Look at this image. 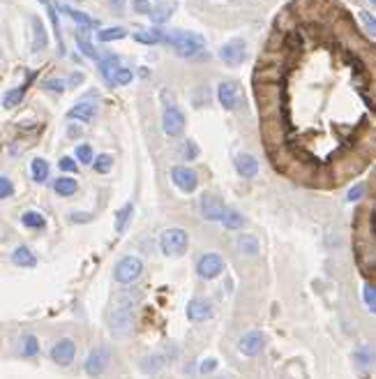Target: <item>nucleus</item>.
Here are the masks:
<instances>
[{
	"instance_id": "nucleus-1",
	"label": "nucleus",
	"mask_w": 376,
	"mask_h": 379,
	"mask_svg": "<svg viewBox=\"0 0 376 379\" xmlns=\"http://www.w3.org/2000/svg\"><path fill=\"white\" fill-rule=\"evenodd\" d=\"M164 40H167L171 47L178 51V56H183V58H189V56L201 54L203 47H206V42H203L201 35L187 33V30H174V33H167L164 35Z\"/></svg>"
},
{
	"instance_id": "nucleus-2",
	"label": "nucleus",
	"mask_w": 376,
	"mask_h": 379,
	"mask_svg": "<svg viewBox=\"0 0 376 379\" xmlns=\"http://www.w3.org/2000/svg\"><path fill=\"white\" fill-rule=\"evenodd\" d=\"M187 245H189V236L187 231L180 229V227H171L159 236V248L167 257H183L187 252Z\"/></svg>"
},
{
	"instance_id": "nucleus-3",
	"label": "nucleus",
	"mask_w": 376,
	"mask_h": 379,
	"mask_svg": "<svg viewBox=\"0 0 376 379\" xmlns=\"http://www.w3.org/2000/svg\"><path fill=\"white\" fill-rule=\"evenodd\" d=\"M134 326V308L132 303H118L109 312V331L116 338H123L132 331Z\"/></svg>"
},
{
	"instance_id": "nucleus-4",
	"label": "nucleus",
	"mask_w": 376,
	"mask_h": 379,
	"mask_svg": "<svg viewBox=\"0 0 376 379\" xmlns=\"http://www.w3.org/2000/svg\"><path fill=\"white\" fill-rule=\"evenodd\" d=\"M141 275H143V262L134 255L123 257L116 264V268H113V280L118 284H134Z\"/></svg>"
},
{
	"instance_id": "nucleus-5",
	"label": "nucleus",
	"mask_w": 376,
	"mask_h": 379,
	"mask_svg": "<svg viewBox=\"0 0 376 379\" xmlns=\"http://www.w3.org/2000/svg\"><path fill=\"white\" fill-rule=\"evenodd\" d=\"M222 273H224V259L218 252H206V255L199 257V262H196V275L201 280H215Z\"/></svg>"
},
{
	"instance_id": "nucleus-6",
	"label": "nucleus",
	"mask_w": 376,
	"mask_h": 379,
	"mask_svg": "<svg viewBox=\"0 0 376 379\" xmlns=\"http://www.w3.org/2000/svg\"><path fill=\"white\" fill-rule=\"evenodd\" d=\"M245 54H247V44L243 37H233V40H228L226 44H222V49H220V58L228 67L243 65Z\"/></svg>"
},
{
	"instance_id": "nucleus-7",
	"label": "nucleus",
	"mask_w": 376,
	"mask_h": 379,
	"mask_svg": "<svg viewBox=\"0 0 376 379\" xmlns=\"http://www.w3.org/2000/svg\"><path fill=\"white\" fill-rule=\"evenodd\" d=\"M111 363V352L109 347H97V349H93L91 354H88L84 368H86V375L97 379L99 375H104V370L109 368Z\"/></svg>"
},
{
	"instance_id": "nucleus-8",
	"label": "nucleus",
	"mask_w": 376,
	"mask_h": 379,
	"mask_svg": "<svg viewBox=\"0 0 376 379\" xmlns=\"http://www.w3.org/2000/svg\"><path fill=\"white\" fill-rule=\"evenodd\" d=\"M199 211H201L203 220H208V222H220L222 216H224V211H226V206H224V201H222V197L206 192L199 201Z\"/></svg>"
},
{
	"instance_id": "nucleus-9",
	"label": "nucleus",
	"mask_w": 376,
	"mask_h": 379,
	"mask_svg": "<svg viewBox=\"0 0 376 379\" xmlns=\"http://www.w3.org/2000/svg\"><path fill=\"white\" fill-rule=\"evenodd\" d=\"M162 130L164 135L176 139L185 132V113L178 109V106H167L162 116Z\"/></svg>"
},
{
	"instance_id": "nucleus-10",
	"label": "nucleus",
	"mask_w": 376,
	"mask_h": 379,
	"mask_svg": "<svg viewBox=\"0 0 376 379\" xmlns=\"http://www.w3.org/2000/svg\"><path fill=\"white\" fill-rule=\"evenodd\" d=\"M74 356H76V345L72 338H60L58 343L51 347V361L56 365L67 368V365H72Z\"/></svg>"
},
{
	"instance_id": "nucleus-11",
	"label": "nucleus",
	"mask_w": 376,
	"mask_h": 379,
	"mask_svg": "<svg viewBox=\"0 0 376 379\" xmlns=\"http://www.w3.org/2000/svg\"><path fill=\"white\" fill-rule=\"evenodd\" d=\"M171 179H174L176 187L185 194H192L196 187H199V176H196L194 169L189 167H174L171 169Z\"/></svg>"
},
{
	"instance_id": "nucleus-12",
	"label": "nucleus",
	"mask_w": 376,
	"mask_h": 379,
	"mask_svg": "<svg viewBox=\"0 0 376 379\" xmlns=\"http://www.w3.org/2000/svg\"><path fill=\"white\" fill-rule=\"evenodd\" d=\"M213 314H215V308H213V301H210V299L196 296V299L189 301V306H187V319L189 321L201 324V321H208L210 317H213Z\"/></svg>"
},
{
	"instance_id": "nucleus-13",
	"label": "nucleus",
	"mask_w": 376,
	"mask_h": 379,
	"mask_svg": "<svg viewBox=\"0 0 376 379\" xmlns=\"http://www.w3.org/2000/svg\"><path fill=\"white\" fill-rule=\"evenodd\" d=\"M218 100L226 111H233L240 104V86L231 79L222 81L218 86Z\"/></svg>"
},
{
	"instance_id": "nucleus-14",
	"label": "nucleus",
	"mask_w": 376,
	"mask_h": 379,
	"mask_svg": "<svg viewBox=\"0 0 376 379\" xmlns=\"http://www.w3.org/2000/svg\"><path fill=\"white\" fill-rule=\"evenodd\" d=\"M263 347H266V338H263V333H259V331L245 333V336L238 340V352L243 354V356H257V354L263 352Z\"/></svg>"
},
{
	"instance_id": "nucleus-15",
	"label": "nucleus",
	"mask_w": 376,
	"mask_h": 379,
	"mask_svg": "<svg viewBox=\"0 0 376 379\" xmlns=\"http://www.w3.org/2000/svg\"><path fill=\"white\" fill-rule=\"evenodd\" d=\"M235 172L243 179H254L259 174V162L252 153H240L235 155Z\"/></svg>"
},
{
	"instance_id": "nucleus-16",
	"label": "nucleus",
	"mask_w": 376,
	"mask_h": 379,
	"mask_svg": "<svg viewBox=\"0 0 376 379\" xmlns=\"http://www.w3.org/2000/svg\"><path fill=\"white\" fill-rule=\"evenodd\" d=\"M95 113H97V104L95 102H79L74 104L72 109L67 111V118H72V121H81V123H88L95 118Z\"/></svg>"
},
{
	"instance_id": "nucleus-17",
	"label": "nucleus",
	"mask_w": 376,
	"mask_h": 379,
	"mask_svg": "<svg viewBox=\"0 0 376 379\" xmlns=\"http://www.w3.org/2000/svg\"><path fill=\"white\" fill-rule=\"evenodd\" d=\"M30 26H33V51H42V49L49 47V37H47V28L40 21V16H30Z\"/></svg>"
},
{
	"instance_id": "nucleus-18",
	"label": "nucleus",
	"mask_w": 376,
	"mask_h": 379,
	"mask_svg": "<svg viewBox=\"0 0 376 379\" xmlns=\"http://www.w3.org/2000/svg\"><path fill=\"white\" fill-rule=\"evenodd\" d=\"M12 262L21 268H35L37 266V257L33 255V250L25 248V245H19V248L12 252Z\"/></svg>"
},
{
	"instance_id": "nucleus-19",
	"label": "nucleus",
	"mask_w": 376,
	"mask_h": 379,
	"mask_svg": "<svg viewBox=\"0 0 376 379\" xmlns=\"http://www.w3.org/2000/svg\"><path fill=\"white\" fill-rule=\"evenodd\" d=\"M19 354H21L23 358H35L37 354H40V340H37L33 333H25L19 340Z\"/></svg>"
},
{
	"instance_id": "nucleus-20",
	"label": "nucleus",
	"mask_w": 376,
	"mask_h": 379,
	"mask_svg": "<svg viewBox=\"0 0 376 379\" xmlns=\"http://www.w3.org/2000/svg\"><path fill=\"white\" fill-rule=\"evenodd\" d=\"M76 190H79V183L74 179H69V176H60V179L54 181V192L58 194V197H74Z\"/></svg>"
},
{
	"instance_id": "nucleus-21",
	"label": "nucleus",
	"mask_w": 376,
	"mask_h": 379,
	"mask_svg": "<svg viewBox=\"0 0 376 379\" xmlns=\"http://www.w3.org/2000/svg\"><path fill=\"white\" fill-rule=\"evenodd\" d=\"M97 65H99V72H102V77H104L106 84L111 86V77H113V72L120 67V56L116 54H109L106 58H99L97 60Z\"/></svg>"
},
{
	"instance_id": "nucleus-22",
	"label": "nucleus",
	"mask_w": 376,
	"mask_h": 379,
	"mask_svg": "<svg viewBox=\"0 0 376 379\" xmlns=\"http://www.w3.org/2000/svg\"><path fill=\"white\" fill-rule=\"evenodd\" d=\"M220 222L224 225L228 231H238V229H243V227H245V218H243V213L233 211V208H226Z\"/></svg>"
},
{
	"instance_id": "nucleus-23",
	"label": "nucleus",
	"mask_w": 376,
	"mask_h": 379,
	"mask_svg": "<svg viewBox=\"0 0 376 379\" xmlns=\"http://www.w3.org/2000/svg\"><path fill=\"white\" fill-rule=\"evenodd\" d=\"M49 162L44 160V157H35L33 162H30V174H33V181L35 183H47L49 181Z\"/></svg>"
},
{
	"instance_id": "nucleus-24",
	"label": "nucleus",
	"mask_w": 376,
	"mask_h": 379,
	"mask_svg": "<svg viewBox=\"0 0 376 379\" xmlns=\"http://www.w3.org/2000/svg\"><path fill=\"white\" fill-rule=\"evenodd\" d=\"M60 12H65V14H69L74 19L76 23H79L81 28H86V30H93V28H97L99 23L95 21V19H91L88 14H84V12H76V10H72V8H58Z\"/></svg>"
},
{
	"instance_id": "nucleus-25",
	"label": "nucleus",
	"mask_w": 376,
	"mask_h": 379,
	"mask_svg": "<svg viewBox=\"0 0 376 379\" xmlns=\"http://www.w3.org/2000/svg\"><path fill=\"white\" fill-rule=\"evenodd\" d=\"M21 222L23 227H28V229H44V227H47V218L37 211H25L21 216Z\"/></svg>"
},
{
	"instance_id": "nucleus-26",
	"label": "nucleus",
	"mask_w": 376,
	"mask_h": 379,
	"mask_svg": "<svg viewBox=\"0 0 376 379\" xmlns=\"http://www.w3.org/2000/svg\"><path fill=\"white\" fill-rule=\"evenodd\" d=\"M238 248H240V252H243V255L257 257V255H259V250H261V245H259L257 238L247 233V236H240V238H238Z\"/></svg>"
},
{
	"instance_id": "nucleus-27",
	"label": "nucleus",
	"mask_w": 376,
	"mask_h": 379,
	"mask_svg": "<svg viewBox=\"0 0 376 379\" xmlns=\"http://www.w3.org/2000/svg\"><path fill=\"white\" fill-rule=\"evenodd\" d=\"M76 47H79V51L84 54V56H88L91 60H99V54L95 51V47L91 44V40H88L86 33H79V35H76Z\"/></svg>"
},
{
	"instance_id": "nucleus-28",
	"label": "nucleus",
	"mask_w": 376,
	"mask_h": 379,
	"mask_svg": "<svg viewBox=\"0 0 376 379\" xmlns=\"http://www.w3.org/2000/svg\"><path fill=\"white\" fill-rule=\"evenodd\" d=\"M171 14H174V5H164V8H152L148 12V16H150V21L152 23H167Z\"/></svg>"
},
{
	"instance_id": "nucleus-29",
	"label": "nucleus",
	"mask_w": 376,
	"mask_h": 379,
	"mask_svg": "<svg viewBox=\"0 0 376 379\" xmlns=\"http://www.w3.org/2000/svg\"><path fill=\"white\" fill-rule=\"evenodd\" d=\"M132 213H134V204H125V206L116 213V231L123 233V231L127 229V222H130Z\"/></svg>"
},
{
	"instance_id": "nucleus-30",
	"label": "nucleus",
	"mask_w": 376,
	"mask_h": 379,
	"mask_svg": "<svg viewBox=\"0 0 376 379\" xmlns=\"http://www.w3.org/2000/svg\"><path fill=\"white\" fill-rule=\"evenodd\" d=\"M134 40H137L139 44H148V47H152V44L164 42V35L157 33V30H141V33L134 35Z\"/></svg>"
},
{
	"instance_id": "nucleus-31",
	"label": "nucleus",
	"mask_w": 376,
	"mask_h": 379,
	"mask_svg": "<svg viewBox=\"0 0 376 379\" xmlns=\"http://www.w3.org/2000/svg\"><path fill=\"white\" fill-rule=\"evenodd\" d=\"M113 167V157L109 153H102L97 157H93V169L97 174H109Z\"/></svg>"
},
{
	"instance_id": "nucleus-32",
	"label": "nucleus",
	"mask_w": 376,
	"mask_h": 379,
	"mask_svg": "<svg viewBox=\"0 0 376 379\" xmlns=\"http://www.w3.org/2000/svg\"><path fill=\"white\" fill-rule=\"evenodd\" d=\"M23 93H25V88H12V91L5 93V97H3V106L5 109H12V106H16L19 102L23 100Z\"/></svg>"
},
{
	"instance_id": "nucleus-33",
	"label": "nucleus",
	"mask_w": 376,
	"mask_h": 379,
	"mask_svg": "<svg viewBox=\"0 0 376 379\" xmlns=\"http://www.w3.org/2000/svg\"><path fill=\"white\" fill-rule=\"evenodd\" d=\"M134 79V72L130 67H118L111 77V86H127Z\"/></svg>"
},
{
	"instance_id": "nucleus-34",
	"label": "nucleus",
	"mask_w": 376,
	"mask_h": 379,
	"mask_svg": "<svg viewBox=\"0 0 376 379\" xmlns=\"http://www.w3.org/2000/svg\"><path fill=\"white\" fill-rule=\"evenodd\" d=\"M127 33H125V28H116V26H113V28H104V30H99V33H97V40L99 42H113V40H123V37H125Z\"/></svg>"
},
{
	"instance_id": "nucleus-35",
	"label": "nucleus",
	"mask_w": 376,
	"mask_h": 379,
	"mask_svg": "<svg viewBox=\"0 0 376 379\" xmlns=\"http://www.w3.org/2000/svg\"><path fill=\"white\" fill-rule=\"evenodd\" d=\"M93 146L91 143H79L76 146V160H79L81 164H93Z\"/></svg>"
},
{
	"instance_id": "nucleus-36",
	"label": "nucleus",
	"mask_w": 376,
	"mask_h": 379,
	"mask_svg": "<svg viewBox=\"0 0 376 379\" xmlns=\"http://www.w3.org/2000/svg\"><path fill=\"white\" fill-rule=\"evenodd\" d=\"M14 194V183L8 176H0V199H10Z\"/></svg>"
},
{
	"instance_id": "nucleus-37",
	"label": "nucleus",
	"mask_w": 376,
	"mask_h": 379,
	"mask_svg": "<svg viewBox=\"0 0 376 379\" xmlns=\"http://www.w3.org/2000/svg\"><path fill=\"white\" fill-rule=\"evenodd\" d=\"M360 21H362V26H365L367 35L374 37L376 35V21H374V16L369 14V12H360Z\"/></svg>"
},
{
	"instance_id": "nucleus-38",
	"label": "nucleus",
	"mask_w": 376,
	"mask_h": 379,
	"mask_svg": "<svg viewBox=\"0 0 376 379\" xmlns=\"http://www.w3.org/2000/svg\"><path fill=\"white\" fill-rule=\"evenodd\" d=\"M183 157L185 160H196V157H199V148H196L194 141H185L183 143Z\"/></svg>"
},
{
	"instance_id": "nucleus-39",
	"label": "nucleus",
	"mask_w": 376,
	"mask_h": 379,
	"mask_svg": "<svg viewBox=\"0 0 376 379\" xmlns=\"http://www.w3.org/2000/svg\"><path fill=\"white\" fill-rule=\"evenodd\" d=\"M58 167H60V172H67V174L79 172V164H76V160H72V157H60Z\"/></svg>"
},
{
	"instance_id": "nucleus-40",
	"label": "nucleus",
	"mask_w": 376,
	"mask_h": 379,
	"mask_svg": "<svg viewBox=\"0 0 376 379\" xmlns=\"http://www.w3.org/2000/svg\"><path fill=\"white\" fill-rule=\"evenodd\" d=\"M365 306H367L369 312H374V308H376V294H374L372 284H365Z\"/></svg>"
},
{
	"instance_id": "nucleus-41",
	"label": "nucleus",
	"mask_w": 376,
	"mask_h": 379,
	"mask_svg": "<svg viewBox=\"0 0 376 379\" xmlns=\"http://www.w3.org/2000/svg\"><path fill=\"white\" fill-rule=\"evenodd\" d=\"M365 192H367V185H362V183H360V185H355V187L349 190L346 199H349V201H358V199L365 197Z\"/></svg>"
},
{
	"instance_id": "nucleus-42",
	"label": "nucleus",
	"mask_w": 376,
	"mask_h": 379,
	"mask_svg": "<svg viewBox=\"0 0 376 379\" xmlns=\"http://www.w3.org/2000/svg\"><path fill=\"white\" fill-rule=\"evenodd\" d=\"M132 5H134V12H139V14H148L152 10V5L148 0H132Z\"/></svg>"
},
{
	"instance_id": "nucleus-43",
	"label": "nucleus",
	"mask_w": 376,
	"mask_h": 379,
	"mask_svg": "<svg viewBox=\"0 0 376 379\" xmlns=\"http://www.w3.org/2000/svg\"><path fill=\"white\" fill-rule=\"evenodd\" d=\"M44 88H49V91H58V93H62V91H65V81H60V79L44 81Z\"/></svg>"
},
{
	"instance_id": "nucleus-44",
	"label": "nucleus",
	"mask_w": 376,
	"mask_h": 379,
	"mask_svg": "<svg viewBox=\"0 0 376 379\" xmlns=\"http://www.w3.org/2000/svg\"><path fill=\"white\" fill-rule=\"evenodd\" d=\"M215 368H218V358H206L199 370H201V375H208V372H213Z\"/></svg>"
},
{
	"instance_id": "nucleus-45",
	"label": "nucleus",
	"mask_w": 376,
	"mask_h": 379,
	"mask_svg": "<svg viewBox=\"0 0 376 379\" xmlns=\"http://www.w3.org/2000/svg\"><path fill=\"white\" fill-rule=\"evenodd\" d=\"M355 358H358L360 365H367L369 363V349H367V347H362L360 352H355Z\"/></svg>"
},
{
	"instance_id": "nucleus-46",
	"label": "nucleus",
	"mask_w": 376,
	"mask_h": 379,
	"mask_svg": "<svg viewBox=\"0 0 376 379\" xmlns=\"http://www.w3.org/2000/svg\"><path fill=\"white\" fill-rule=\"evenodd\" d=\"M109 3L113 5L116 10H123V5H125V0H109Z\"/></svg>"
},
{
	"instance_id": "nucleus-47",
	"label": "nucleus",
	"mask_w": 376,
	"mask_h": 379,
	"mask_svg": "<svg viewBox=\"0 0 376 379\" xmlns=\"http://www.w3.org/2000/svg\"><path fill=\"white\" fill-rule=\"evenodd\" d=\"M69 137H76V135H81V128H76V125H72V128H69V132H67Z\"/></svg>"
},
{
	"instance_id": "nucleus-48",
	"label": "nucleus",
	"mask_w": 376,
	"mask_h": 379,
	"mask_svg": "<svg viewBox=\"0 0 376 379\" xmlns=\"http://www.w3.org/2000/svg\"><path fill=\"white\" fill-rule=\"evenodd\" d=\"M84 81V74H76V77L72 79V86H76V84H81Z\"/></svg>"
},
{
	"instance_id": "nucleus-49",
	"label": "nucleus",
	"mask_w": 376,
	"mask_h": 379,
	"mask_svg": "<svg viewBox=\"0 0 376 379\" xmlns=\"http://www.w3.org/2000/svg\"><path fill=\"white\" fill-rule=\"evenodd\" d=\"M40 3H42V5H49V0H40Z\"/></svg>"
}]
</instances>
